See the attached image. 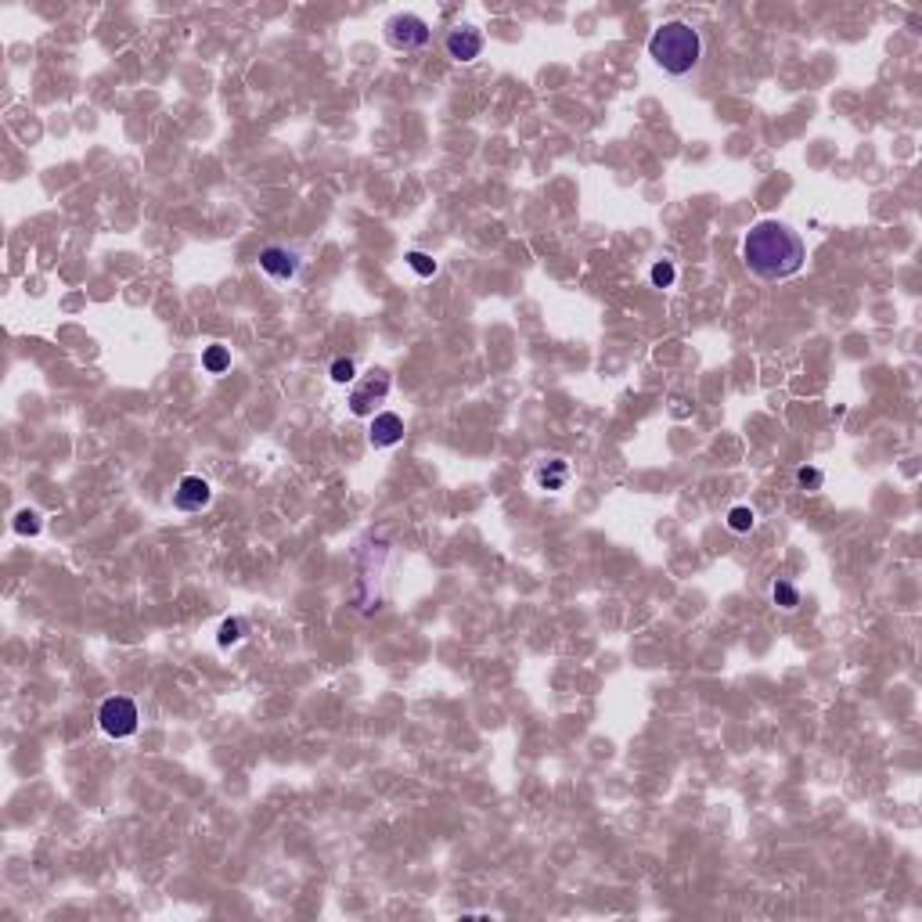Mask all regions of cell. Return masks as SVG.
Wrapping results in <instances>:
<instances>
[{"mask_svg": "<svg viewBox=\"0 0 922 922\" xmlns=\"http://www.w3.org/2000/svg\"><path fill=\"white\" fill-rule=\"evenodd\" d=\"M383 29H386V43L397 47V50H422V47L429 43V36H432L429 22L418 19V15H411V12L393 15Z\"/></svg>", "mask_w": 922, "mask_h": 922, "instance_id": "4", "label": "cell"}, {"mask_svg": "<svg viewBox=\"0 0 922 922\" xmlns=\"http://www.w3.org/2000/svg\"><path fill=\"white\" fill-rule=\"evenodd\" d=\"M533 483L540 486V491H562V486L569 483V465H566V458H545V461L533 469Z\"/></svg>", "mask_w": 922, "mask_h": 922, "instance_id": "10", "label": "cell"}, {"mask_svg": "<svg viewBox=\"0 0 922 922\" xmlns=\"http://www.w3.org/2000/svg\"><path fill=\"white\" fill-rule=\"evenodd\" d=\"M386 393H390V371L371 368V371L360 378V383H357V390L350 393V411H353L357 418L375 415V407L386 400Z\"/></svg>", "mask_w": 922, "mask_h": 922, "instance_id": "5", "label": "cell"}, {"mask_svg": "<svg viewBox=\"0 0 922 922\" xmlns=\"http://www.w3.org/2000/svg\"><path fill=\"white\" fill-rule=\"evenodd\" d=\"M648 278H653V285H656V289H670V285H674V278H678V270H674V263H670V260H660V263L653 267V275H648Z\"/></svg>", "mask_w": 922, "mask_h": 922, "instance_id": "17", "label": "cell"}, {"mask_svg": "<svg viewBox=\"0 0 922 922\" xmlns=\"http://www.w3.org/2000/svg\"><path fill=\"white\" fill-rule=\"evenodd\" d=\"M137 721H141L137 702L127 699V695L105 699V702H101V710H97V724H101V732H105V735H112V739H130V735L137 732Z\"/></svg>", "mask_w": 922, "mask_h": 922, "instance_id": "3", "label": "cell"}, {"mask_svg": "<svg viewBox=\"0 0 922 922\" xmlns=\"http://www.w3.org/2000/svg\"><path fill=\"white\" fill-rule=\"evenodd\" d=\"M242 638H245V620H238V616H228V620L221 624V634H216L221 648H231V645H238Z\"/></svg>", "mask_w": 922, "mask_h": 922, "instance_id": "14", "label": "cell"}, {"mask_svg": "<svg viewBox=\"0 0 922 922\" xmlns=\"http://www.w3.org/2000/svg\"><path fill=\"white\" fill-rule=\"evenodd\" d=\"M756 526V512L749 508V505H735L732 512H728V530L732 533H749Z\"/></svg>", "mask_w": 922, "mask_h": 922, "instance_id": "13", "label": "cell"}, {"mask_svg": "<svg viewBox=\"0 0 922 922\" xmlns=\"http://www.w3.org/2000/svg\"><path fill=\"white\" fill-rule=\"evenodd\" d=\"M202 368L209 371V375H224L228 368H231V353H228V346H209L205 353H202Z\"/></svg>", "mask_w": 922, "mask_h": 922, "instance_id": "12", "label": "cell"}, {"mask_svg": "<svg viewBox=\"0 0 922 922\" xmlns=\"http://www.w3.org/2000/svg\"><path fill=\"white\" fill-rule=\"evenodd\" d=\"M368 440L371 447H393L404 440V418L393 415V411H383L371 418V429H368Z\"/></svg>", "mask_w": 922, "mask_h": 922, "instance_id": "9", "label": "cell"}, {"mask_svg": "<svg viewBox=\"0 0 922 922\" xmlns=\"http://www.w3.org/2000/svg\"><path fill=\"white\" fill-rule=\"evenodd\" d=\"M407 267L415 270V275H422V278H432V275H437V260L425 256V252H407Z\"/></svg>", "mask_w": 922, "mask_h": 922, "instance_id": "18", "label": "cell"}, {"mask_svg": "<svg viewBox=\"0 0 922 922\" xmlns=\"http://www.w3.org/2000/svg\"><path fill=\"white\" fill-rule=\"evenodd\" d=\"M444 50L447 58L458 62V66H469L483 54V33L476 26H454L447 36H444Z\"/></svg>", "mask_w": 922, "mask_h": 922, "instance_id": "7", "label": "cell"}, {"mask_svg": "<svg viewBox=\"0 0 922 922\" xmlns=\"http://www.w3.org/2000/svg\"><path fill=\"white\" fill-rule=\"evenodd\" d=\"M796 486H800V491H822V486H825L822 469H807V465H800V469H796Z\"/></svg>", "mask_w": 922, "mask_h": 922, "instance_id": "15", "label": "cell"}, {"mask_svg": "<svg viewBox=\"0 0 922 922\" xmlns=\"http://www.w3.org/2000/svg\"><path fill=\"white\" fill-rule=\"evenodd\" d=\"M771 602H775L782 613H793V609H800V591H796L789 580H775V584H771Z\"/></svg>", "mask_w": 922, "mask_h": 922, "instance_id": "11", "label": "cell"}, {"mask_svg": "<svg viewBox=\"0 0 922 922\" xmlns=\"http://www.w3.org/2000/svg\"><path fill=\"white\" fill-rule=\"evenodd\" d=\"M648 58H653L667 76L681 80V76L695 73L699 62H702V36L692 22L670 19L648 36Z\"/></svg>", "mask_w": 922, "mask_h": 922, "instance_id": "2", "label": "cell"}, {"mask_svg": "<svg viewBox=\"0 0 922 922\" xmlns=\"http://www.w3.org/2000/svg\"><path fill=\"white\" fill-rule=\"evenodd\" d=\"M213 501V486L202 476H184L174 491V508L177 512H202Z\"/></svg>", "mask_w": 922, "mask_h": 922, "instance_id": "8", "label": "cell"}, {"mask_svg": "<svg viewBox=\"0 0 922 922\" xmlns=\"http://www.w3.org/2000/svg\"><path fill=\"white\" fill-rule=\"evenodd\" d=\"M332 383H339V386H346V383H353L357 378V368H353V360L350 357H339V360H332Z\"/></svg>", "mask_w": 922, "mask_h": 922, "instance_id": "19", "label": "cell"}, {"mask_svg": "<svg viewBox=\"0 0 922 922\" xmlns=\"http://www.w3.org/2000/svg\"><path fill=\"white\" fill-rule=\"evenodd\" d=\"M299 267H303V260H299V252L289 249V245H267V249H260V270H263L270 282H292V278L299 275Z\"/></svg>", "mask_w": 922, "mask_h": 922, "instance_id": "6", "label": "cell"}, {"mask_svg": "<svg viewBox=\"0 0 922 922\" xmlns=\"http://www.w3.org/2000/svg\"><path fill=\"white\" fill-rule=\"evenodd\" d=\"M807 260V245L803 238L782 224V221H761L753 224L742 238V263L749 267V275H756L761 282H786Z\"/></svg>", "mask_w": 922, "mask_h": 922, "instance_id": "1", "label": "cell"}, {"mask_svg": "<svg viewBox=\"0 0 922 922\" xmlns=\"http://www.w3.org/2000/svg\"><path fill=\"white\" fill-rule=\"evenodd\" d=\"M40 512H33V508H22L19 515H15V530L22 533V537H36L40 533Z\"/></svg>", "mask_w": 922, "mask_h": 922, "instance_id": "16", "label": "cell"}]
</instances>
